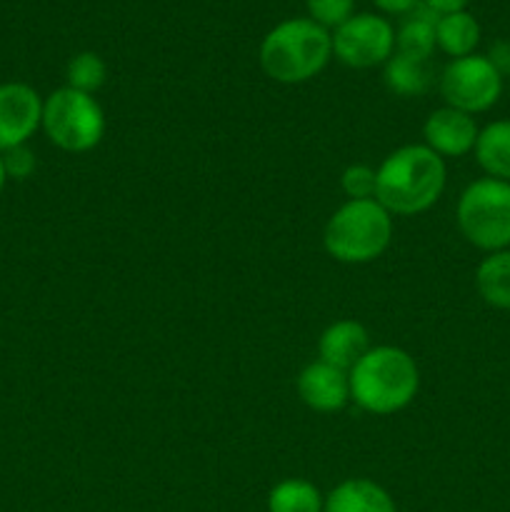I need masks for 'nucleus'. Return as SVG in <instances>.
<instances>
[{"label":"nucleus","instance_id":"nucleus-1","mask_svg":"<svg viewBox=\"0 0 510 512\" xmlns=\"http://www.w3.org/2000/svg\"><path fill=\"white\" fill-rule=\"evenodd\" d=\"M375 200L390 215H420L433 208L448 183V168L425 143L400 145L378 165Z\"/></svg>","mask_w":510,"mask_h":512},{"label":"nucleus","instance_id":"nucleus-2","mask_svg":"<svg viewBox=\"0 0 510 512\" xmlns=\"http://www.w3.org/2000/svg\"><path fill=\"white\" fill-rule=\"evenodd\" d=\"M350 400L370 415H395L420 390L415 358L395 345H375L350 368Z\"/></svg>","mask_w":510,"mask_h":512},{"label":"nucleus","instance_id":"nucleus-3","mask_svg":"<svg viewBox=\"0 0 510 512\" xmlns=\"http://www.w3.org/2000/svg\"><path fill=\"white\" fill-rule=\"evenodd\" d=\"M333 58L330 30L310 18H288L268 30L260 43L258 60L270 80L300 85L323 73Z\"/></svg>","mask_w":510,"mask_h":512},{"label":"nucleus","instance_id":"nucleus-4","mask_svg":"<svg viewBox=\"0 0 510 512\" xmlns=\"http://www.w3.org/2000/svg\"><path fill=\"white\" fill-rule=\"evenodd\" d=\"M393 240V215L375 198L348 200L328 218L323 230L325 253L345 265L378 260Z\"/></svg>","mask_w":510,"mask_h":512},{"label":"nucleus","instance_id":"nucleus-5","mask_svg":"<svg viewBox=\"0 0 510 512\" xmlns=\"http://www.w3.org/2000/svg\"><path fill=\"white\" fill-rule=\"evenodd\" d=\"M460 235L483 253L510 248V183L495 178L473 180L455 205Z\"/></svg>","mask_w":510,"mask_h":512},{"label":"nucleus","instance_id":"nucleus-6","mask_svg":"<svg viewBox=\"0 0 510 512\" xmlns=\"http://www.w3.org/2000/svg\"><path fill=\"white\" fill-rule=\"evenodd\" d=\"M50 143L65 153H88L103 140L105 113L95 95L58 88L43 100V123Z\"/></svg>","mask_w":510,"mask_h":512},{"label":"nucleus","instance_id":"nucleus-7","mask_svg":"<svg viewBox=\"0 0 510 512\" xmlns=\"http://www.w3.org/2000/svg\"><path fill=\"white\" fill-rule=\"evenodd\" d=\"M440 98L448 108L478 115L493 108L503 95V75L490 65L485 55H465L450 60L438 78Z\"/></svg>","mask_w":510,"mask_h":512},{"label":"nucleus","instance_id":"nucleus-8","mask_svg":"<svg viewBox=\"0 0 510 512\" xmlns=\"http://www.w3.org/2000/svg\"><path fill=\"white\" fill-rule=\"evenodd\" d=\"M333 55L343 65L368 70L385 65L395 53V28L378 13H353L330 33Z\"/></svg>","mask_w":510,"mask_h":512},{"label":"nucleus","instance_id":"nucleus-9","mask_svg":"<svg viewBox=\"0 0 510 512\" xmlns=\"http://www.w3.org/2000/svg\"><path fill=\"white\" fill-rule=\"evenodd\" d=\"M43 123V98L28 83H0V153L28 140Z\"/></svg>","mask_w":510,"mask_h":512},{"label":"nucleus","instance_id":"nucleus-10","mask_svg":"<svg viewBox=\"0 0 510 512\" xmlns=\"http://www.w3.org/2000/svg\"><path fill=\"white\" fill-rule=\"evenodd\" d=\"M480 128L475 125V118L460 110L443 108L433 110L423 123V138L433 153L440 158H463V155L473 153L475 140H478Z\"/></svg>","mask_w":510,"mask_h":512},{"label":"nucleus","instance_id":"nucleus-11","mask_svg":"<svg viewBox=\"0 0 510 512\" xmlns=\"http://www.w3.org/2000/svg\"><path fill=\"white\" fill-rule=\"evenodd\" d=\"M295 390L298 398L315 413H340L350 403L348 373L323 360H315L300 370Z\"/></svg>","mask_w":510,"mask_h":512},{"label":"nucleus","instance_id":"nucleus-12","mask_svg":"<svg viewBox=\"0 0 510 512\" xmlns=\"http://www.w3.org/2000/svg\"><path fill=\"white\" fill-rule=\"evenodd\" d=\"M370 350V335L358 320H335L318 340V360L350 373L355 363Z\"/></svg>","mask_w":510,"mask_h":512},{"label":"nucleus","instance_id":"nucleus-13","mask_svg":"<svg viewBox=\"0 0 510 512\" xmlns=\"http://www.w3.org/2000/svg\"><path fill=\"white\" fill-rule=\"evenodd\" d=\"M323 512H398L383 485L368 478H350L325 495Z\"/></svg>","mask_w":510,"mask_h":512},{"label":"nucleus","instance_id":"nucleus-14","mask_svg":"<svg viewBox=\"0 0 510 512\" xmlns=\"http://www.w3.org/2000/svg\"><path fill=\"white\" fill-rule=\"evenodd\" d=\"M473 153L488 178L510 183V120H493L480 128Z\"/></svg>","mask_w":510,"mask_h":512},{"label":"nucleus","instance_id":"nucleus-15","mask_svg":"<svg viewBox=\"0 0 510 512\" xmlns=\"http://www.w3.org/2000/svg\"><path fill=\"white\" fill-rule=\"evenodd\" d=\"M383 83L398 98H418V95L428 93L433 85V70H430L428 60L393 53L383 65Z\"/></svg>","mask_w":510,"mask_h":512},{"label":"nucleus","instance_id":"nucleus-16","mask_svg":"<svg viewBox=\"0 0 510 512\" xmlns=\"http://www.w3.org/2000/svg\"><path fill=\"white\" fill-rule=\"evenodd\" d=\"M440 15H435L433 10L425 8L423 3L415 10H410L405 15L403 25L395 33V53H403L408 58L418 60H430L435 45V23H438Z\"/></svg>","mask_w":510,"mask_h":512},{"label":"nucleus","instance_id":"nucleus-17","mask_svg":"<svg viewBox=\"0 0 510 512\" xmlns=\"http://www.w3.org/2000/svg\"><path fill=\"white\" fill-rule=\"evenodd\" d=\"M478 43L480 23L468 13V10L440 15L438 23H435V45L453 60L473 55Z\"/></svg>","mask_w":510,"mask_h":512},{"label":"nucleus","instance_id":"nucleus-18","mask_svg":"<svg viewBox=\"0 0 510 512\" xmlns=\"http://www.w3.org/2000/svg\"><path fill=\"white\" fill-rule=\"evenodd\" d=\"M480 298L498 310H510V248L488 253L475 270Z\"/></svg>","mask_w":510,"mask_h":512},{"label":"nucleus","instance_id":"nucleus-19","mask_svg":"<svg viewBox=\"0 0 510 512\" xmlns=\"http://www.w3.org/2000/svg\"><path fill=\"white\" fill-rule=\"evenodd\" d=\"M325 495L310 480L288 478L268 493V512H323Z\"/></svg>","mask_w":510,"mask_h":512},{"label":"nucleus","instance_id":"nucleus-20","mask_svg":"<svg viewBox=\"0 0 510 512\" xmlns=\"http://www.w3.org/2000/svg\"><path fill=\"white\" fill-rule=\"evenodd\" d=\"M65 80H68V88L80 90V93L95 95L108 80V65L100 58L98 53H85L73 55L68 60V68H65Z\"/></svg>","mask_w":510,"mask_h":512},{"label":"nucleus","instance_id":"nucleus-21","mask_svg":"<svg viewBox=\"0 0 510 512\" xmlns=\"http://www.w3.org/2000/svg\"><path fill=\"white\" fill-rule=\"evenodd\" d=\"M375 185H378V173L375 168L363 163L348 165L340 175V188L348 195V200H370L375 198Z\"/></svg>","mask_w":510,"mask_h":512},{"label":"nucleus","instance_id":"nucleus-22","mask_svg":"<svg viewBox=\"0 0 510 512\" xmlns=\"http://www.w3.org/2000/svg\"><path fill=\"white\" fill-rule=\"evenodd\" d=\"M305 8H308L310 20H315L323 28L335 30L353 15L355 0H305Z\"/></svg>","mask_w":510,"mask_h":512},{"label":"nucleus","instance_id":"nucleus-23","mask_svg":"<svg viewBox=\"0 0 510 512\" xmlns=\"http://www.w3.org/2000/svg\"><path fill=\"white\" fill-rule=\"evenodd\" d=\"M0 155H3L5 173H8V178L13 180H28L30 175L35 173V168H38L35 153L28 148V145H18V148H10Z\"/></svg>","mask_w":510,"mask_h":512},{"label":"nucleus","instance_id":"nucleus-24","mask_svg":"<svg viewBox=\"0 0 510 512\" xmlns=\"http://www.w3.org/2000/svg\"><path fill=\"white\" fill-rule=\"evenodd\" d=\"M485 58L490 60L495 70H498L503 78H510V40H495L488 48Z\"/></svg>","mask_w":510,"mask_h":512},{"label":"nucleus","instance_id":"nucleus-25","mask_svg":"<svg viewBox=\"0 0 510 512\" xmlns=\"http://www.w3.org/2000/svg\"><path fill=\"white\" fill-rule=\"evenodd\" d=\"M375 8L383 10L385 15H408L420 5V0H373Z\"/></svg>","mask_w":510,"mask_h":512},{"label":"nucleus","instance_id":"nucleus-26","mask_svg":"<svg viewBox=\"0 0 510 512\" xmlns=\"http://www.w3.org/2000/svg\"><path fill=\"white\" fill-rule=\"evenodd\" d=\"M425 8L433 10L435 15H448V13H460V10L468 8L470 0H420Z\"/></svg>","mask_w":510,"mask_h":512},{"label":"nucleus","instance_id":"nucleus-27","mask_svg":"<svg viewBox=\"0 0 510 512\" xmlns=\"http://www.w3.org/2000/svg\"><path fill=\"white\" fill-rule=\"evenodd\" d=\"M5 183H8V173H5V165H3V155H0V195H3Z\"/></svg>","mask_w":510,"mask_h":512},{"label":"nucleus","instance_id":"nucleus-28","mask_svg":"<svg viewBox=\"0 0 510 512\" xmlns=\"http://www.w3.org/2000/svg\"><path fill=\"white\" fill-rule=\"evenodd\" d=\"M508 90H510V78H508Z\"/></svg>","mask_w":510,"mask_h":512}]
</instances>
